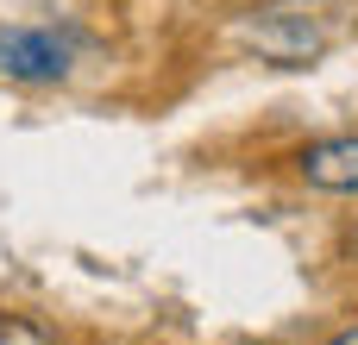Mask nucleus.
<instances>
[{"mask_svg":"<svg viewBox=\"0 0 358 345\" xmlns=\"http://www.w3.org/2000/svg\"><path fill=\"white\" fill-rule=\"evenodd\" d=\"M239 44H252L277 69H302L334 44V25L315 6H258V13L239 19Z\"/></svg>","mask_w":358,"mask_h":345,"instance_id":"1","label":"nucleus"},{"mask_svg":"<svg viewBox=\"0 0 358 345\" xmlns=\"http://www.w3.org/2000/svg\"><path fill=\"white\" fill-rule=\"evenodd\" d=\"M69 57H76L69 38L50 31V25H13V31H0V75L6 82H31V88L63 82Z\"/></svg>","mask_w":358,"mask_h":345,"instance_id":"2","label":"nucleus"},{"mask_svg":"<svg viewBox=\"0 0 358 345\" xmlns=\"http://www.w3.org/2000/svg\"><path fill=\"white\" fill-rule=\"evenodd\" d=\"M296 170H302L308 189L358 195V132H346V138H315V145L296 157Z\"/></svg>","mask_w":358,"mask_h":345,"instance_id":"3","label":"nucleus"},{"mask_svg":"<svg viewBox=\"0 0 358 345\" xmlns=\"http://www.w3.org/2000/svg\"><path fill=\"white\" fill-rule=\"evenodd\" d=\"M0 345H57L38 321H19V314H0Z\"/></svg>","mask_w":358,"mask_h":345,"instance_id":"4","label":"nucleus"},{"mask_svg":"<svg viewBox=\"0 0 358 345\" xmlns=\"http://www.w3.org/2000/svg\"><path fill=\"white\" fill-rule=\"evenodd\" d=\"M334 345H358V327H346V333H334Z\"/></svg>","mask_w":358,"mask_h":345,"instance_id":"5","label":"nucleus"}]
</instances>
